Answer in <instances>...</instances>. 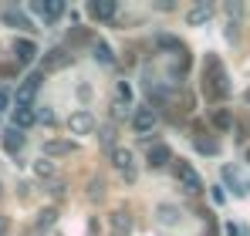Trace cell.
Returning <instances> with one entry per match:
<instances>
[{"label":"cell","mask_w":250,"mask_h":236,"mask_svg":"<svg viewBox=\"0 0 250 236\" xmlns=\"http://www.w3.org/2000/svg\"><path fill=\"white\" fill-rule=\"evenodd\" d=\"M207 95L209 98H227L230 84H227V71L216 58H207Z\"/></svg>","instance_id":"cell-1"},{"label":"cell","mask_w":250,"mask_h":236,"mask_svg":"<svg viewBox=\"0 0 250 236\" xmlns=\"http://www.w3.org/2000/svg\"><path fill=\"white\" fill-rule=\"evenodd\" d=\"M176 179H179L189 193H200V189H203V179H200V172H196L189 162H176Z\"/></svg>","instance_id":"cell-2"},{"label":"cell","mask_w":250,"mask_h":236,"mask_svg":"<svg viewBox=\"0 0 250 236\" xmlns=\"http://www.w3.org/2000/svg\"><path fill=\"white\" fill-rule=\"evenodd\" d=\"M78 152V145L75 142H68V138H47L44 142V158H61V156H75Z\"/></svg>","instance_id":"cell-3"},{"label":"cell","mask_w":250,"mask_h":236,"mask_svg":"<svg viewBox=\"0 0 250 236\" xmlns=\"http://www.w3.org/2000/svg\"><path fill=\"white\" fill-rule=\"evenodd\" d=\"M88 14H91L95 20H112V17L119 14V3H115V0H91V3H88Z\"/></svg>","instance_id":"cell-4"},{"label":"cell","mask_w":250,"mask_h":236,"mask_svg":"<svg viewBox=\"0 0 250 236\" xmlns=\"http://www.w3.org/2000/svg\"><path fill=\"white\" fill-rule=\"evenodd\" d=\"M132 128H135L139 135H149V132L156 128V112H152V108H139V112L132 115Z\"/></svg>","instance_id":"cell-5"},{"label":"cell","mask_w":250,"mask_h":236,"mask_svg":"<svg viewBox=\"0 0 250 236\" xmlns=\"http://www.w3.org/2000/svg\"><path fill=\"white\" fill-rule=\"evenodd\" d=\"M68 128H71V135H88L95 128V118H91V112H75L68 118Z\"/></svg>","instance_id":"cell-6"},{"label":"cell","mask_w":250,"mask_h":236,"mask_svg":"<svg viewBox=\"0 0 250 236\" xmlns=\"http://www.w3.org/2000/svg\"><path fill=\"white\" fill-rule=\"evenodd\" d=\"M38 88H41V75H31V78L21 84V95H17V101H21V108H31V101H34V95H38Z\"/></svg>","instance_id":"cell-7"},{"label":"cell","mask_w":250,"mask_h":236,"mask_svg":"<svg viewBox=\"0 0 250 236\" xmlns=\"http://www.w3.org/2000/svg\"><path fill=\"white\" fill-rule=\"evenodd\" d=\"M223 179H227V186H230L237 196H247V193H250V182L240 179V172H237L233 165H223Z\"/></svg>","instance_id":"cell-8"},{"label":"cell","mask_w":250,"mask_h":236,"mask_svg":"<svg viewBox=\"0 0 250 236\" xmlns=\"http://www.w3.org/2000/svg\"><path fill=\"white\" fill-rule=\"evenodd\" d=\"M14 54H17V61H21V64H31V61L38 58V44L21 38V40H14Z\"/></svg>","instance_id":"cell-9"},{"label":"cell","mask_w":250,"mask_h":236,"mask_svg":"<svg viewBox=\"0 0 250 236\" xmlns=\"http://www.w3.org/2000/svg\"><path fill=\"white\" fill-rule=\"evenodd\" d=\"M0 20H3V24H10V27H17V31H34V24H31L21 10H14V7H10V10H3V14H0Z\"/></svg>","instance_id":"cell-10"},{"label":"cell","mask_w":250,"mask_h":236,"mask_svg":"<svg viewBox=\"0 0 250 236\" xmlns=\"http://www.w3.org/2000/svg\"><path fill=\"white\" fill-rule=\"evenodd\" d=\"M68 64H71V54H68L64 47H54V51H47V58H44V68H51V71L68 68Z\"/></svg>","instance_id":"cell-11"},{"label":"cell","mask_w":250,"mask_h":236,"mask_svg":"<svg viewBox=\"0 0 250 236\" xmlns=\"http://www.w3.org/2000/svg\"><path fill=\"white\" fill-rule=\"evenodd\" d=\"M3 149L17 156V152L24 149V132H17V128H3Z\"/></svg>","instance_id":"cell-12"},{"label":"cell","mask_w":250,"mask_h":236,"mask_svg":"<svg viewBox=\"0 0 250 236\" xmlns=\"http://www.w3.org/2000/svg\"><path fill=\"white\" fill-rule=\"evenodd\" d=\"M146 158H149V165H152V169H163L169 158H172V152H169V145H152Z\"/></svg>","instance_id":"cell-13"},{"label":"cell","mask_w":250,"mask_h":236,"mask_svg":"<svg viewBox=\"0 0 250 236\" xmlns=\"http://www.w3.org/2000/svg\"><path fill=\"white\" fill-rule=\"evenodd\" d=\"M38 121V115H34V108H14V128L21 132V128H31Z\"/></svg>","instance_id":"cell-14"},{"label":"cell","mask_w":250,"mask_h":236,"mask_svg":"<svg viewBox=\"0 0 250 236\" xmlns=\"http://www.w3.org/2000/svg\"><path fill=\"white\" fill-rule=\"evenodd\" d=\"M41 14H44L47 24H58V17L64 14V3H61V0H47V3L41 7Z\"/></svg>","instance_id":"cell-15"},{"label":"cell","mask_w":250,"mask_h":236,"mask_svg":"<svg viewBox=\"0 0 250 236\" xmlns=\"http://www.w3.org/2000/svg\"><path fill=\"white\" fill-rule=\"evenodd\" d=\"M112 162H115L119 172H128V169H132V152H128V149H115V152H112Z\"/></svg>","instance_id":"cell-16"},{"label":"cell","mask_w":250,"mask_h":236,"mask_svg":"<svg viewBox=\"0 0 250 236\" xmlns=\"http://www.w3.org/2000/svg\"><path fill=\"white\" fill-rule=\"evenodd\" d=\"M209 14H213V7H209V3H200V7L189 10L186 20H189V24H203V20H209Z\"/></svg>","instance_id":"cell-17"},{"label":"cell","mask_w":250,"mask_h":236,"mask_svg":"<svg viewBox=\"0 0 250 236\" xmlns=\"http://www.w3.org/2000/svg\"><path fill=\"white\" fill-rule=\"evenodd\" d=\"M34 176L51 179V176H54V162H51V158H38V162H34Z\"/></svg>","instance_id":"cell-18"},{"label":"cell","mask_w":250,"mask_h":236,"mask_svg":"<svg viewBox=\"0 0 250 236\" xmlns=\"http://www.w3.org/2000/svg\"><path fill=\"white\" fill-rule=\"evenodd\" d=\"M95 58H98L102 64H112V61H115V54H112V47H108L105 40H98V44H95Z\"/></svg>","instance_id":"cell-19"},{"label":"cell","mask_w":250,"mask_h":236,"mask_svg":"<svg viewBox=\"0 0 250 236\" xmlns=\"http://www.w3.org/2000/svg\"><path fill=\"white\" fill-rule=\"evenodd\" d=\"M159 219L169 223V226H176V223H179V209H176V206H159Z\"/></svg>","instance_id":"cell-20"},{"label":"cell","mask_w":250,"mask_h":236,"mask_svg":"<svg viewBox=\"0 0 250 236\" xmlns=\"http://www.w3.org/2000/svg\"><path fill=\"white\" fill-rule=\"evenodd\" d=\"M213 125H216V128H230V125H233V115H230L227 108H216V112H213Z\"/></svg>","instance_id":"cell-21"},{"label":"cell","mask_w":250,"mask_h":236,"mask_svg":"<svg viewBox=\"0 0 250 236\" xmlns=\"http://www.w3.org/2000/svg\"><path fill=\"white\" fill-rule=\"evenodd\" d=\"M196 149H200L203 156H216V152H220V145H216V142H209V138H196Z\"/></svg>","instance_id":"cell-22"},{"label":"cell","mask_w":250,"mask_h":236,"mask_svg":"<svg viewBox=\"0 0 250 236\" xmlns=\"http://www.w3.org/2000/svg\"><path fill=\"white\" fill-rule=\"evenodd\" d=\"M54 216H58L54 209H41V216H38V226H41V230H47V226L54 223Z\"/></svg>","instance_id":"cell-23"},{"label":"cell","mask_w":250,"mask_h":236,"mask_svg":"<svg viewBox=\"0 0 250 236\" xmlns=\"http://www.w3.org/2000/svg\"><path fill=\"white\" fill-rule=\"evenodd\" d=\"M102 145H105V149H112V145H115V128H112V125H108V128H102Z\"/></svg>","instance_id":"cell-24"},{"label":"cell","mask_w":250,"mask_h":236,"mask_svg":"<svg viewBox=\"0 0 250 236\" xmlns=\"http://www.w3.org/2000/svg\"><path fill=\"white\" fill-rule=\"evenodd\" d=\"M119 101H122V112L132 105V91H128V84H119Z\"/></svg>","instance_id":"cell-25"},{"label":"cell","mask_w":250,"mask_h":236,"mask_svg":"<svg viewBox=\"0 0 250 236\" xmlns=\"http://www.w3.org/2000/svg\"><path fill=\"white\" fill-rule=\"evenodd\" d=\"M112 223H115V230H128V216H125V213H115V216H112Z\"/></svg>","instance_id":"cell-26"},{"label":"cell","mask_w":250,"mask_h":236,"mask_svg":"<svg viewBox=\"0 0 250 236\" xmlns=\"http://www.w3.org/2000/svg\"><path fill=\"white\" fill-rule=\"evenodd\" d=\"M213 202H216V206H223V202H227V193H223V189H220V186H216V189H213Z\"/></svg>","instance_id":"cell-27"},{"label":"cell","mask_w":250,"mask_h":236,"mask_svg":"<svg viewBox=\"0 0 250 236\" xmlns=\"http://www.w3.org/2000/svg\"><path fill=\"white\" fill-rule=\"evenodd\" d=\"M3 108H10V95H7V88H0V112Z\"/></svg>","instance_id":"cell-28"},{"label":"cell","mask_w":250,"mask_h":236,"mask_svg":"<svg viewBox=\"0 0 250 236\" xmlns=\"http://www.w3.org/2000/svg\"><path fill=\"white\" fill-rule=\"evenodd\" d=\"M3 230H7V216H0V236H3Z\"/></svg>","instance_id":"cell-29"},{"label":"cell","mask_w":250,"mask_h":236,"mask_svg":"<svg viewBox=\"0 0 250 236\" xmlns=\"http://www.w3.org/2000/svg\"><path fill=\"white\" fill-rule=\"evenodd\" d=\"M247 162H250V149H247Z\"/></svg>","instance_id":"cell-30"},{"label":"cell","mask_w":250,"mask_h":236,"mask_svg":"<svg viewBox=\"0 0 250 236\" xmlns=\"http://www.w3.org/2000/svg\"><path fill=\"white\" fill-rule=\"evenodd\" d=\"M0 196H3V186H0Z\"/></svg>","instance_id":"cell-31"},{"label":"cell","mask_w":250,"mask_h":236,"mask_svg":"<svg viewBox=\"0 0 250 236\" xmlns=\"http://www.w3.org/2000/svg\"><path fill=\"white\" fill-rule=\"evenodd\" d=\"M247 101H250V91H247Z\"/></svg>","instance_id":"cell-32"}]
</instances>
